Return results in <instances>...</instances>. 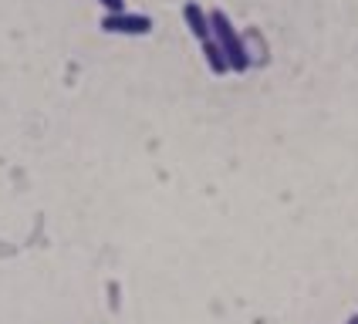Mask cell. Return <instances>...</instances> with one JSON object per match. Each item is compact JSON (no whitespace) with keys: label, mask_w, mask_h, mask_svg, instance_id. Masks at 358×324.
<instances>
[{"label":"cell","mask_w":358,"mask_h":324,"mask_svg":"<svg viewBox=\"0 0 358 324\" xmlns=\"http://www.w3.org/2000/svg\"><path fill=\"white\" fill-rule=\"evenodd\" d=\"M101 31L108 34H129V38H142L152 31V17L145 14H132V10H122V14H105L101 17Z\"/></svg>","instance_id":"7a4b0ae2"},{"label":"cell","mask_w":358,"mask_h":324,"mask_svg":"<svg viewBox=\"0 0 358 324\" xmlns=\"http://www.w3.org/2000/svg\"><path fill=\"white\" fill-rule=\"evenodd\" d=\"M99 3L105 7V14H122V10H129L125 0H99Z\"/></svg>","instance_id":"5b68a950"},{"label":"cell","mask_w":358,"mask_h":324,"mask_svg":"<svg viewBox=\"0 0 358 324\" xmlns=\"http://www.w3.org/2000/svg\"><path fill=\"white\" fill-rule=\"evenodd\" d=\"M348 324H358V314H355V318H352V321H348Z\"/></svg>","instance_id":"8992f818"},{"label":"cell","mask_w":358,"mask_h":324,"mask_svg":"<svg viewBox=\"0 0 358 324\" xmlns=\"http://www.w3.org/2000/svg\"><path fill=\"white\" fill-rule=\"evenodd\" d=\"M182 17H186V27L193 31V38H196L199 44L213 38V34H210V14H206L199 3H186V7H182Z\"/></svg>","instance_id":"3957f363"},{"label":"cell","mask_w":358,"mask_h":324,"mask_svg":"<svg viewBox=\"0 0 358 324\" xmlns=\"http://www.w3.org/2000/svg\"><path fill=\"white\" fill-rule=\"evenodd\" d=\"M199 47H203V54H206V64H210L217 75H227V71H230V68H227V58L220 54V47H217V40H213V38L203 40Z\"/></svg>","instance_id":"277c9868"},{"label":"cell","mask_w":358,"mask_h":324,"mask_svg":"<svg viewBox=\"0 0 358 324\" xmlns=\"http://www.w3.org/2000/svg\"><path fill=\"white\" fill-rule=\"evenodd\" d=\"M210 34L217 40L220 54L227 58V68H230V71H247V68H250L247 44L240 38V31L234 27V20L227 17L223 10H210Z\"/></svg>","instance_id":"6da1fadb"}]
</instances>
